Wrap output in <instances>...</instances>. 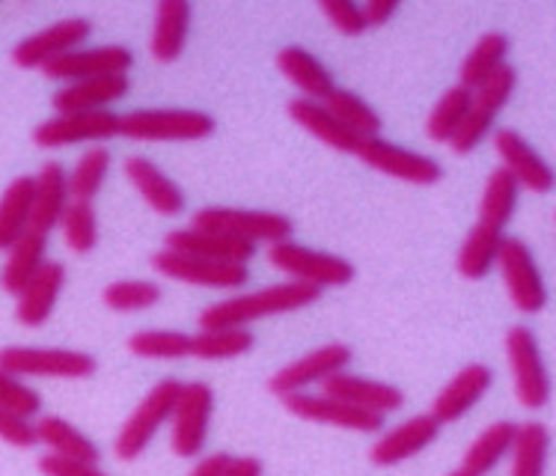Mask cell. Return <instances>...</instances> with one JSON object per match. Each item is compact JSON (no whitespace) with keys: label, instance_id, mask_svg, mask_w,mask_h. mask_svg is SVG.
I'll list each match as a JSON object with an SVG mask.
<instances>
[{"label":"cell","instance_id":"1","mask_svg":"<svg viewBox=\"0 0 556 476\" xmlns=\"http://www.w3.org/2000/svg\"><path fill=\"white\" fill-rule=\"evenodd\" d=\"M318 298H321L318 286L286 280V284L265 286L260 292H248V296L227 298V301L205 306L200 310L197 322L200 328H248L250 322H260V318L304 310L316 304Z\"/></svg>","mask_w":556,"mask_h":476},{"label":"cell","instance_id":"2","mask_svg":"<svg viewBox=\"0 0 556 476\" xmlns=\"http://www.w3.org/2000/svg\"><path fill=\"white\" fill-rule=\"evenodd\" d=\"M515 87H518V72H515V66L506 63V66H500L482 87H477V90L470 92V108H467L465 120L458 125L455 137L450 140V149H453L455 155L473 152V149L485 140V135L494 131L500 111L509 104Z\"/></svg>","mask_w":556,"mask_h":476},{"label":"cell","instance_id":"3","mask_svg":"<svg viewBox=\"0 0 556 476\" xmlns=\"http://www.w3.org/2000/svg\"><path fill=\"white\" fill-rule=\"evenodd\" d=\"M193 229L220 233V236L241 238L250 245H280L295 236L292 217L280 212H260V209H229V205H205L193 215Z\"/></svg>","mask_w":556,"mask_h":476},{"label":"cell","instance_id":"4","mask_svg":"<svg viewBox=\"0 0 556 476\" xmlns=\"http://www.w3.org/2000/svg\"><path fill=\"white\" fill-rule=\"evenodd\" d=\"M215 128V116L191 108H140L119 116V135L131 140H203Z\"/></svg>","mask_w":556,"mask_h":476},{"label":"cell","instance_id":"5","mask_svg":"<svg viewBox=\"0 0 556 476\" xmlns=\"http://www.w3.org/2000/svg\"><path fill=\"white\" fill-rule=\"evenodd\" d=\"M179 390H182V381H176V378H164L149 390L143 402L135 409V414L125 419L123 429L116 435L114 453L119 462H135V459L147 453V447L159 435L161 426L170 423Z\"/></svg>","mask_w":556,"mask_h":476},{"label":"cell","instance_id":"6","mask_svg":"<svg viewBox=\"0 0 556 476\" xmlns=\"http://www.w3.org/2000/svg\"><path fill=\"white\" fill-rule=\"evenodd\" d=\"M268 262L277 272L289 274V280L298 284H309L325 289V286H349L357 277L354 262L337 253H325V250L304 248L298 241H280L268 248Z\"/></svg>","mask_w":556,"mask_h":476},{"label":"cell","instance_id":"7","mask_svg":"<svg viewBox=\"0 0 556 476\" xmlns=\"http://www.w3.org/2000/svg\"><path fill=\"white\" fill-rule=\"evenodd\" d=\"M506 361L515 378V397L523 409L539 411L551 402V375L535 334L527 325H511L506 334Z\"/></svg>","mask_w":556,"mask_h":476},{"label":"cell","instance_id":"8","mask_svg":"<svg viewBox=\"0 0 556 476\" xmlns=\"http://www.w3.org/2000/svg\"><path fill=\"white\" fill-rule=\"evenodd\" d=\"M500 274H503V286L509 292V301L515 310H521L527 316H535L547 306V286L545 277L535 265L533 250L527 248V241L521 238H503L497 253Z\"/></svg>","mask_w":556,"mask_h":476},{"label":"cell","instance_id":"9","mask_svg":"<svg viewBox=\"0 0 556 476\" xmlns=\"http://www.w3.org/2000/svg\"><path fill=\"white\" fill-rule=\"evenodd\" d=\"M0 369L10 375L39 378H90L99 361L75 349H39V346H7L0 349Z\"/></svg>","mask_w":556,"mask_h":476},{"label":"cell","instance_id":"10","mask_svg":"<svg viewBox=\"0 0 556 476\" xmlns=\"http://www.w3.org/2000/svg\"><path fill=\"white\" fill-rule=\"evenodd\" d=\"M215 411V390L205 381H182L176 409L170 414V447L182 459L200 455Z\"/></svg>","mask_w":556,"mask_h":476},{"label":"cell","instance_id":"11","mask_svg":"<svg viewBox=\"0 0 556 476\" xmlns=\"http://www.w3.org/2000/svg\"><path fill=\"white\" fill-rule=\"evenodd\" d=\"M354 155L364 161L366 167L387 173L393 179L410 181V185H434V181L443 179V167L432 155H422V152H414V149L390 143L381 135L361 137Z\"/></svg>","mask_w":556,"mask_h":476},{"label":"cell","instance_id":"12","mask_svg":"<svg viewBox=\"0 0 556 476\" xmlns=\"http://www.w3.org/2000/svg\"><path fill=\"white\" fill-rule=\"evenodd\" d=\"M155 272L179 280V284L205 286V289H239L248 286L250 268L241 262H217V260H200V256H188V253H176V250H159L152 256Z\"/></svg>","mask_w":556,"mask_h":476},{"label":"cell","instance_id":"13","mask_svg":"<svg viewBox=\"0 0 556 476\" xmlns=\"http://www.w3.org/2000/svg\"><path fill=\"white\" fill-rule=\"evenodd\" d=\"M349 363H352V349L345 342H328V346H321L316 352L280 366L268 378V390L280 399L292 397V393H307V387L321 385L330 375L345 373Z\"/></svg>","mask_w":556,"mask_h":476},{"label":"cell","instance_id":"14","mask_svg":"<svg viewBox=\"0 0 556 476\" xmlns=\"http://www.w3.org/2000/svg\"><path fill=\"white\" fill-rule=\"evenodd\" d=\"M119 135V114L87 111V114H58L36 125L34 143L42 149L72 147V143H102Z\"/></svg>","mask_w":556,"mask_h":476},{"label":"cell","instance_id":"15","mask_svg":"<svg viewBox=\"0 0 556 476\" xmlns=\"http://www.w3.org/2000/svg\"><path fill=\"white\" fill-rule=\"evenodd\" d=\"M90 34V18H63V22L48 24L46 30L30 34L12 48V63L22 68H42L51 60L63 58L68 51L84 46Z\"/></svg>","mask_w":556,"mask_h":476},{"label":"cell","instance_id":"16","mask_svg":"<svg viewBox=\"0 0 556 476\" xmlns=\"http://www.w3.org/2000/svg\"><path fill=\"white\" fill-rule=\"evenodd\" d=\"M131 66H135V54L125 46L75 48V51H68L63 58L46 63L42 75L75 84V80L104 78V75H128Z\"/></svg>","mask_w":556,"mask_h":476},{"label":"cell","instance_id":"17","mask_svg":"<svg viewBox=\"0 0 556 476\" xmlns=\"http://www.w3.org/2000/svg\"><path fill=\"white\" fill-rule=\"evenodd\" d=\"M494 149H497L503 171L518 181V188H527L533 193H547L554 188V167L535 152L527 137L515 128H497L494 131Z\"/></svg>","mask_w":556,"mask_h":476},{"label":"cell","instance_id":"18","mask_svg":"<svg viewBox=\"0 0 556 476\" xmlns=\"http://www.w3.org/2000/svg\"><path fill=\"white\" fill-rule=\"evenodd\" d=\"M283 405L289 414L309 419V423H328V426H340V429L349 431L384 429L381 414L349 405V402L328 397V393H292V397H283Z\"/></svg>","mask_w":556,"mask_h":476},{"label":"cell","instance_id":"19","mask_svg":"<svg viewBox=\"0 0 556 476\" xmlns=\"http://www.w3.org/2000/svg\"><path fill=\"white\" fill-rule=\"evenodd\" d=\"M441 435V423L432 417V414H417V417L405 419L399 423L390 431H384L378 441H375L372 453V465L378 467H393L408 462L417 453H422L426 447H432Z\"/></svg>","mask_w":556,"mask_h":476},{"label":"cell","instance_id":"20","mask_svg":"<svg viewBox=\"0 0 556 476\" xmlns=\"http://www.w3.org/2000/svg\"><path fill=\"white\" fill-rule=\"evenodd\" d=\"M321 393H328L333 399H342L349 405L372 411V414H393L405 405V393L396 385L387 381H375V378H364V375L337 373L321 381Z\"/></svg>","mask_w":556,"mask_h":476},{"label":"cell","instance_id":"21","mask_svg":"<svg viewBox=\"0 0 556 476\" xmlns=\"http://www.w3.org/2000/svg\"><path fill=\"white\" fill-rule=\"evenodd\" d=\"M491 385H494L491 366H485V363H467L465 369L455 373L453 381L434 397L429 414H432L441 426L443 423H455V419L465 417L467 411L473 409L479 399L489 393Z\"/></svg>","mask_w":556,"mask_h":476},{"label":"cell","instance_id":"22","mask_svg":"<svg viewBox=\"0 0 556 476\" xmlns=\"http://www.w3.org/2000/svg\"><path fill=\"white\" fill-rule=\"evenodd\" d=\"M66 286V265L63 262H46L39 272L30 277V284L18 292V304H15V318L22 322L24 328H39L46 325L58 298Z\"/></svg>","mask_w":556,"mask_h":476},{"label":"cell","instance_id":"23","mask_svg":"<svg viewBox=\"0 0 556 476\" xmlns=\"http://www.w3.org/2000/svg\"><path fill=\"white\" fill-rule=\"evenodd\" d=\"M131 90L128 75H104V78L75 80L63 90L54 92V111L58 114H87V111H108V104L119 102Z\"/></svg>","mask_w":556,"mask_h":476},{"label":"cell","instance_id":"24","mask_svg":"<svg viewBox=\"0 0 556 476\" xmlns=\"http://www.w3.org/2000/svg\"><path fill=\"white\" fill-rule=\"evenodd\" d=\"M167 250L176 253H188V256H200V260H217V262H241L248 265L256 256V245L241 241V238L220 236V233H205V229H173L167 233Z\"/></svg>","mask_w":556,"mask_h":476},{"label":"cell","instance_id":"25","mask_svg":"<svg viewBox=\"0 0 556 476\" xmlns=\"http://www.w3.org/2000/svg\"><path fill=\"white\" fill-rule=\"evenodd\" d=\"M36 197H34V212H30V227L36 233L48 236L51 229L60 227L66 205L72 203L68 197V176L66 167L58 161H46L42 171L36 173Z\"/></svg>","mask_w":556,"mask_h":476},{"label":"cell","instance_id":"26","mask_svg":"<svg viewBox=\"0 0 556 476\" xmlns=\"http://www.w3.org/2000/svg\"><path fill=\"white\" fill-rule=\"evenodd\" d=\"M123 167L128 181L135 185L137 191H140V197H143V200H147L159 215L173 217L182 212L185 209L182 188H179L167 173L161 171L159 164H152V161L143 159V155H131V159H125Z\"/></svg>","mask_w":556,"mask_h":476},{"label":"cell","instance_id":"27","mask_svg":"<svg viewBox=\"0 0 556 476\" xmlns=\"http://www.w3.org/2000/svg\"><path fill=\"white\" fill-rule=\"evenodd\" d=\"M191 3L188 0H161L155 10V27L149 51L159 63H176L182 58L188 30H191Z\"/></svg>","mask_w":556,"mask_h":476},{"label":"cell","instance_id":"28","mask_svg":"<svg viewBox=\"0 0 556 476\" xmlns=\"http://www.w3.org/2000/svg\"><path fill=\"white\" fill-rule=\"evenodd\" d=\"M277 68L283 72L286 80H292L298 90H304L313 102H325L330 92L337 90V80L328 72V66L318 58H313L307 48L286 46L277 54Z\"/></svg>","mask_w":556,"mask_h":476},{"label":"cell","instance_id":"29","mask_svg":"<svg viewBox=\"0 0 556 476\" xmlns=\"http://www.w3.org/2000/svg\"><path fill=\"white\" fill-rule=\"evenodd\" d=\"M286 111H289V116H292L301 128H307L309 135L318 137L321 143H328V147L337 149V152H352L354 155V149L361 143V137L352 135L337 116L330 114L325 104L313 102L307 96L292 99V102L286 104Z\"/></svg>","mask_w":556,"mask_h":476},{"label":"cell","instance_id":"30","mask_svg":"<svg viewBox=\"0 0 556 476\" xmlns=\"http://www.w3.org/2000/svg\"><path fill=\"white\" fill-rule=\"evenodd\" d=\"M34 197H36V179L34 176H15L7 185V191L0 197V253L18 241L30 227V212H34Z\"/></svg>","mask_w":556,"mask_h":476},{"label":"cell","instance_id":"31","mask_svg":"<svg viewBox=\"0 0 556 476\" xmlns=\"http://www.w3.org/2000/svg\"><path fill=\"white\" fill-rule=\"evenodd\" d=\"M46 250H48V236L36 233V229H27L10 250H7V262L0 268V286L10 292V296H18L24 286L30 284L42 265H46Z\"/></svg>","mask_w":556,"mask_h":476},{"label":"cell","instance_id":"32","mask_svg":"<svg viewBox=\"0 0 556 476\" xmlns=\"http://www.w3.org/2000/svg\"><path fill=\"white\" fill-rule=\"evenodd\" d=\"M34 431L36 443H46L48 453L80 459V462H92V465H99V459H102V450L96 447V441H90L78 426H72L68 419L58 417V414L39 417Z\"/></svg>","mask_w":556,"mask_h":476},{"label":"cell","instance_id":"33","mask_svg":"<svg viewBox=\"0 0 556 476\" xmlns=\"http://www.w3.org/2000/svg\"><path fill=\"white\" fill-rule=\"evenodd\" d=\"M509 58V36L503 30H489L477 39V46L470 48V54L465 58L462 68H458V87L465 90H477L485 80L497 72L500 66H506Z\"/></svg>","mask_w":556,"mask_h":476},{"label":"cell","instance_id":"34","mask_svg":"<svg viewBox=\"0 0 556 476\" xmlns=\"http://www.w3.org/2000/svg\"><path fill=\"white\" fill-rule=\"evenodd\" d=\"M515 435H518V423H511V419H497V423L485 426V431L477 435V441L467 447L462 467L470 474L485 476L511 453Z\"/></svg>","mask_w":556,"mask_h":476},{"label":"cell","instance_id":"35","mask_svg":"<svg viewBox=\"0 0 556 476\" xmlns=\"http://www.w3.org/2000/svg\"><path fill=\"white\" fill-rule=\"evenodd\" d=\"M518 193H521L518 181L511 179L503 167H494L485 179L482 197H479V224L503 233L509 227L515 209H518Z\"/></svg>","mask_w":556,"mask_h":476},{"label":"cell","instance_id":"36","mask_svg":"<svg viewBox=\"0 0 556 476\" xmlns=\"http://www.w3.org/2000/svg\"><path fill=\"white\" fill-rule=\"evenodd\" d=\"M503 233L500 229H491L485 224H473V229L467 233L465 245L458 250V262H455V268L462 277L467 280H482V277H489L491 268L497 265V253L500 245H503Z\"/></svg>","mask_w":556,"mask_h":476},{"label":"cell","instance_id":"37","mask_svg":"<svg viewBox=\"0 0 556 476\" xmlns=\"http://www.w3.org/2000/svg\"><path fill=\"white\" fill-rule=\"evenodd\" d=\"M547 453H551V431L545 423H518V435L511 443L509 476H545Z\"/></svg>","mask_w":556,"mask_h":476},{"label":"cell","instance_id":"38","mask_svg":"<svg viewBox=\"0 0 556 476\" xmlns=\"http://www.w3.org/2000/svg\"><path fill=\"white\" fill-rule=\"evenodd\" d=\"M253 349L248 328H200L191 337V358L200 361H232Z\"/></svg>","mask_w":556,"mask_h":476},{"label":"cell","instance_id":"39","mask_svg":"<svg viewBox=\"0 0 556 476\" xmlns=\"http://www.w3.org/2000/svg\"><path fill=\"white\" fill-rule=\"evenodd\" d=\"M325 108H328L330 114L337 116V120L357 137H378L381 135V128H384L381 114L352 90H333L328 99H325Z\"/></svg>","mask_w":556,"mask_h":476},{"label":"cell","instance_id":"40","mask_svg":"<svg viewBox=\"0 0 556 476\" xmlns=\"http://www.w3.org/2000/svg\"><path fill=\"white\" fill-rule=\"evenodd\" d=\"M108 171H111V152H108V147H90L75 161V167L66 173L68 197L80 200V203H92L99 197V191H102Z\"/></svg>","mask_w":556,"mask_h":476},{"label":"cell","instance_id":"41","mask_svg":"<svg viewBox=\"0 0 556 476\" xmlns=\"http://www.w3.org/2000/svg\"><path fill=\"white\" fill-rule=\"evenodd\" d=\"M128 352L147 361L191 358V334L185 330H137L128 337Z\"/></svg>","mask_w":556,"mask_h":476},{"label":"cell","instance_id":"42","mask_svg":"<svg viewBox=\"0 0 556 476\" xmlns=\"http://www.w3.org/2000/svg\"><path fill=\"white\" fill-rule=\"evenodd\" d=\"M467 108H470V90L465 87H450L443 92L438 104L432 108V114L426 120V135L432 137L434 143H450L458 131V125L465 120Z\"/></svg>","mask_w":556,"mask_h":476},{"label":"cell","instance_id":"43","mask_svg":"<svg viewBox=\"0 0 556 476\" xmlns=\"http://www.w3.org/2000/svg\"><path fill=\"white\" fill-rule=\"evenodd\" d=\"M63 238H66V248L72 253H92L99 248V215H96V205L80 203V200H72L63 212Z\"/></svg>","mask_w":556,"mask_h":476},{"label":"cell","instance_id":"44","mask_svg":"<svg viewBox=\"0 0 556 476\" xmlns=\"http://www.w3.org/2000/svg\"><path fill=\"white\" fill-rule=\"evenodd\" d=\"M102 301L116 313H137V310L159 304L161 286L149 284V280H116V284L104 286Z\"/></svg>","mask_w":556,"mask_h":476},{"label":"cell","instance_id":"45","mask_svg":"<svg viewBox=\"0 0 556 476\" xmlns=\"http://www.w3.org/2000/svg\"><path fill=\"white\" fill-rule=\"evenodd\" d=\"M0 409L12 411L15 417L34 419L42 411V397L34 387H27L18 375H10L0 369Z\"/></svg>","mask_w":556,"mask_h":476},{"label":"cell","instance_id":"46","mask_svg":"<svg viewBox=\"0 0 556 476\" xmlns=\"http://www.w3.org/2000/svg\"><path fill=\"white\" fill-rule=\"evenodd\" d=\"M321 12L328 15L330 24L345 36H361L366 34L364 12H361V3L354 0H321Z\"/></svg>","mask_w":556,"mask_h":476},{"label":"cell","instance_id":"47","mask_svg":"<svg viewBox=\"0 0 556 476\" xmlns=\"http://www.w3.org/2000/svg\"><path fill=\"white\" fill-rule=\"evenodd\" d=\"M39 471L42 476H108L99 465L92 462H80V459H66V455L46 453L39 459Z\"/></svg>","mask_w":556,"mask_h":476},{"label":"cell","instance_id":"48","mask_svg":"<svg viewBox=\"0 0 556 476\" xmlns=\"http://www.w3.org/2000/svg\"><path fill=\"white\" fill-rule=\"evenodd\" d=\"M0 441H7L10 447H18V450H30L36 443L34 423L15 417L12 411L0 409Z\"/></svg>","mask_w":556,"mask_h":476},{"label":"cell","instance_id":"49","mask_svg":"<svg viewBox=\"0 0 556 476\" xmlns=\"http://www.w3.org/2000/svg\"><path fill=\"white\" fill-rule=\"evenodd\" d=\"M399 10V0H366L361 12H364L366 27H381L384 22H390V15Z\"/></svg>","mask_w":556,"mask_h":476},{"label":"cell","instance_id":"50","mask_svg":"<svg viewBox=\"0 0 556 476\" xmlns=\"http://www.w3.org/2000/svg\"><path fill=\"white\" fill-rule=\"evenodd\" d=\"M262 471H265V467H262L260 459H253V455H239V459H236V455H232L227 471L220 476H262Z\"/></svg>","mask_w":556,"mask_h":476},{"label":"cell","instance_id":"51","mask_svg":"<svg viewBox=\"0 0 556 476\" xmlns=\"http://www.w3.org/2000/svg\"><path fill=\"white\" fill-rule=\"evenodd\" d=\"M229 459H232V455H229V453L205 455L203 462H200V465L193 467L191 476H220V474H224V471H227Z\"/></svg>","mask_w":556,"mask_h":476},{"label":"cell","instance_id":"52","mask_svg":"<svg viewBox=\"0 0 556 476\" xmlns=\"http://www.w3.org/2000/svg\"><path fill=\"white\" fill-rule=\"evenodd\" d=\"M450 476H477V474H470V471H465V467H458V471H453Z\"/></svg>","mask_w":556,"mask_h":476}]
</instances>
